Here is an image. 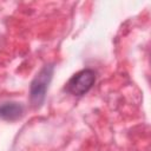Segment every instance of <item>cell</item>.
Returning <instances> with one entry per match:
<instances>
[{
	"label": "cell",
	"instance_id": "cell-1",
	"mask_svg": "<svg viewBox=\"0 0 151 151\" xmlns=\"http://www.w3.org/2000/svg\"><path fill=\"white\" fill-rule=\"evenodd\" d=\"M54 72V65L53 64H46L44 65L40 71L35 74L33 80L29 85V101L33 107H40L42 103L45 101L46 93L50 86V83L52 80Z\"/></svg>",
	"mask_w": 151,
	"mask_h": 151
},
{
	"label": "cell",
	"instance_id": "cell-2",
	"mask_svg": "<svg viewBox=\"0 0 151 151\" xmlns=\"http://www.w3.org/2000/svg\"><path fill=\"white\" fill-rule=\"evenodd\" d=\"M96 83V72L91 68H84L73 74L66 83L65 91L72 96L81 97L87 93Z\"/></svg>",
	"mask_w": 151,
	"mask_h": 151
},
{
	"label": "cell",
	"instance_id": "cell-3",
	"mask_svg": "<svg viewBox=\"0 0 151 151\" xmlns=\"http://www.w3.org/2000/svg\"><path fill=\"white\" fill-rule=\"evenodd\" d=\"M25 114V106L18 101H6L0 104V119L6 122H15Z\"/></svg>",
	"mask_w": 151,
	"mask_h": 151
}]
</instances>
